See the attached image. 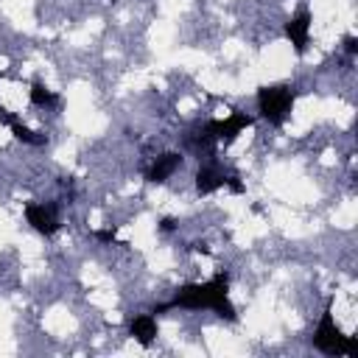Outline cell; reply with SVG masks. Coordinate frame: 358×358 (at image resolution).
<instances>
[{
	"label": "cell",
	"mask_w": 358,
	"mask_h": 358,
	"mask_svg": "<svg viewBox=\"0 0 358 358\" xmlns=\"http://www.w3.org/2000/svg\"><path fill=\"white\" fill-rule=\"evenodd\" d=\"M157 333H159V327H157L154 313H140V316L129 319V336H131L140 347H151V344L157 341Z\"/></svg>",
	"instance_id": "9c48e42d"
},
{
	"label": "cell",
	"mask_w": 358,
	"mask_h": 358,
	"mask_svg": "<svg viewBox=\"0 0 358 358\" xmlns=\"http://www.w3.org/2000/svg\"><path fill=\"white\" fill-rule=\"evenodd\" d=\"M227 176H229V173H227L215 159L204 162V165L196 171V193H199V196H210V193L227 187Z\"/></svg>",
	"instance_id": "52a82bcc"
},
{
	"label": "cell",
	"mask_w": 358,
	"mask_h": 358,
	"mask_svg": "<svg viewBox=\"0 0 358 358\" xmlns=\"http://www.w3.org/2000/svg\"><path fill=\"white\" fill-rule=\"evenodd\" d=\"M296 90L291 84H266L257 90V112L271 126H282L294 109Z\"/></svg>",
	"instance_id": "3957f363"
},
{
	"label": "cell",
	"mask_w": 358,
	"mask_h": 358,
	"mask_svg": "<svg viewBox=\"0 0 358 358\" xmlns=\"http://www.w3.org/2000/svg\"><path fill=\"white\" fill-rule=\"evenodd\" d=\"M179 168H182V154H179V151H165V154H159V157L151 162L145 179H148L151 185H162V182H168Z\"/></svg>",
	"instance_id": "ba28073f"
},
{
	"label": "cell",
	"mask_w": 358,
	"mask_h": 358,
	"mask_svg": "<svg viewBox=\"0 0 358 358\" xmlns=\"http://www.w3.org/2000/svg\"><path fill=\"white\" fill-rule=\"evenodd\" d=\"M255 123V117L252 115H246V112H238V109H232L227 117H221V120H207L204 126L210 129V134L218 140V143H224V145H229L241 131H246L249 126Z\"/></svg>",
	"instance_id": "277c9868"
},
{
	"label": "cell",
	"mask_w": 358,
	"mask_h": 358,
	"mask_svg": "<svg viewBox=\"0 0 358 358\" xmlns=\"http://www.w3.org/2000/svg\"><path fill=\"white\" fill-rule=\"evenodd\" d=\"M310 344L324 355H350V358L358 355V338L355 336H344V330L333 319V299H327V305H324V310L319 316V324H316V330L310 336Z\"/></svg>",
	"instance_id": "7a4b0ae2"
},
{
	"label": "cell",
	"mask_w": 358,
	"mask_h": 358,
	"mask_svg": "<svg viewBox=\"0 0 358 358\" xmlns=\"http://www.w3.org/2000/svg\"><path fill=\"white\" fill-rule=\"evenodd\" d=\"M213 310L227 322L238 319V310L229 299V274L218 271L215 277L204 280V282H187L182 285L168 302L154 305L151 313H168V310Z\"/></svg>",
	"instance_id": "6da1fadb"
},
{
	"label": "cell",
	"mask_w": 358,
	"mask_h": 358,
	"mask_svg": "<svg viewBox=\"0 0 358 358\" xmlns=\"http://www.w3.org/2000/svg\"><path fill=\"white\" fill-rule=\"evenodd\" d=\"M92 238H95V241H101V243H109V246H126L123 241H117L115 229H95V232H92Z\"/></svg>",
	"instance_id": "7c38bea8"
},
{
	"label": "cell",
	"mask_w": 358,
	"mask_h": 358,
	"mask_svg": "<svg viewBox=\"0 0 358 358\" xmlns=\"http://www.w3.org/2000/svg\"><path fill=\"white\" fill-rule=\"evenodd\" d=\"M28 98H31V103H34V106H39V109H56V106L62 103V98H59L50 87H45L42 81H34V84H31Z\"/></svg>",
	"instance_id": "8fae6325"
},
{
	"label": "cell",
	"mask_w": 358,
	"mask_h": 358,
	"mask_svg": "<svg viewBox=\"0 0 358 358\" xmlns=\"http://www.w3.org/2000/svg\"><path fill=\"white\" fill-rule=\"evenodd\" d=\"M25 221L31 224L34 232H39L45 238H50L62 229V221H59V213L53 204H39V201L25 204Z\"/></svg>",
	"instance_id": "5b68a950"
},
{
	"label": "cell",
	"mask_w": 358,
	"mask_h": 358,
	"mask_svg": "<svg viewBox=\"0 0 358 358\" xmlns=\"http://www.w3.org/2000/svg\"><path fill=\"white\" fill-rule=\"evenodd\" d=\"M344 50H347L350 56H355V53H358V39H355V36H344Z\"/></svg>",
	"instance_id": "4fadbf2b"
},
{
	"label": "cell",
	"mask_w": 358,
	"mask_h": 358,
	"mask_svg": "<svg viewBox=\"0 0 358 358\" xmlns=\"http://www.w3.org/2000/svg\"><path fill=\"white\" fill-rule=\"evenodd\" d=\"M310 22H313L310 11H308V8H299V11L285 22V28H282L285 39L294 45L296 53H305V50H308V42H310Z\"/></svg>",
	"instance_id": "8992f818"
},
{
	"label": "cell",
	"mask_w": 358,
	"mask_h": 358,
	"mask_svg": "<svg viewBox=\"0 0 358 358\" xmlns=\"http://www.w3.org/2000/svg\"><path fill=\"white\" fill-rule=\"evenodd\" d=\"M0 123H6L8 129H11V134L20 140V143H28V145H42L45 143V137H39L36 131H31L14 112H8L6 106H0Z\"/></svg>",
	"instance_id": "30bf717a"
},
{
	"label": "cell",
	"mask_w": 358,
	"mask_h": 358,
	"mask_svg": "<svg viewBox=\"0 0 358 358\" xmlns=\"http://www.w3.org/2000/svg\"><path fill=\"white\" fill-rule=\"evenodd\" d=\"M159 229H162V232L176 229V218H162V221H159Z\"/></svg>",
	"instance_id": "5bb4252c"
}]
</instances>
